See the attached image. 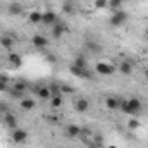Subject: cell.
I'll list each match as a JSON object with an SVG mask.
<instances>
[{
  "label": "cell",
  "instance_id": "6da1fadb",
  "mask_svg": "<svg viewBox=\"0 0 148 148\" xmlns=\"http://www.w3.org/2000/svg\"><path fill=\"white\" fill-rule=\"evenodd\" d=\"M129 19V14L126 12V10H122V9H119V10H114V14L110 16V26L114 28H119V26H122V24H126V21Z\"/></svg>",
  "mask_w": 148,
  "mask_h": 148
},
{
  "label": "cell",
  "instance_id": "7a4b0ae2",
  "mask_svg": "<svg viewBox=\"0 0 148 148\" xmlns=\"http://www.w3.org/2000/svg\"><path fill=\"white\" fill-rule=\"evenodd\" d=\"M26 140H28V131H26V129L16 127V129L12 131V141H14V143L23 145V143H26Z\"/></svg>",
  "mask_w": 148,
  "mask_h": 148
},
{
  "label": "cell",
  "instance_id": "3957f363",
  "mask_svg": "<svg viewBox=\"0 0 148 148\" xmlns=\"http://www.w3.org/2000/svg\"><path fill=\"white\" fill-rule=\"evenodd\" d=\"M95 71H97V74H102V76H112L115 73V67L110 64H105V62H98Z\"/></svg>",
  "mask_w": 148,
  "mask_h": 148
},
{
  "label": "cell",
  "instance_id": "277c9868",
  "mask_svg": "<svg viewBox=\"0 0 148 148\" xmlns=\"http://www.w3.org/2000/svg\"><path fill=\"white\" fill-rule=\"evenodd\" d=\"M41 23H43L45 26H53L55 23H59L57 14H55L53 10H47V12H43V14H41Z\"/></svg>",
  "mask_w": 148,
  "mask_h": 148
},
{
  "label": "cell",
  "instance_id": "5b68a950",
  "mask_svg": "<svg viewBox=\"0 0 148 148\" xmlns=\"http://www.w3.org/2000/svg\"><path fill=\"white\" fill-rule=\"evenodd\" d=\"M3 124H5V127H9V129H16L17 127V119H16V115L14 114H10V112H5L3 114Z\"/></svg>",
  "mask_w": 148,
  "mask_h": 148
},
{
  "label": "cell",
  "instance_id": "8992f818",
  "mask_svg": "<svg viewBox=\"0 0 148 148\" xmlns=\"http://www.w3.org/2000/svg\"><path fill=\"white\" fill-rule=\"evenodd\" d=\"M31 45L35 48H47L48 47V40L43 35H35V36L31 38Z\"/></svg>",
  "mask_w": 148,
  "mask_h": 148
},
{
  "label": "cell",
  "instance_id": "52a82bcc",
  "mask_svg": "<svg viewBox=\"0 0 148 148\" xmlns=\"http://www.w3.org/2000/svg\"><path fill=\"white\" fill-rule=\"evenodd\" d=\"M90 100L88 98H77L76 102H74V109L77 112H88V109H90Z\"/></svg>",
  "mask_w": 148,
  "mask_h": 148
},
{
  "label": "cell",
  "instance_id": "ba28073f",
  "mask_svg": "<svg viewBox=\"0 0 148 148\" xmlns=\"http://www.w3.org/2000/svg\"><path fill=\"white\" fill-rule=\"evenodd\" d=\"M36 97L40 100H50L52 98V91L48 86H38L36 88Z\"/></svg>",
  "mask_w": 148,
  "mask_h": 148
},
{
  "label": "cell",
  "instance_id": "9c48e42d",
  "mask_svg": "<svg viewBox=\"0 0 148 148\" xmlns=\"http://www.w3.org/2000/svg\"><path fill=\"white\" fill-rule=\"evenodd\" d=\"M71 73L76 76V77H91V74H90V71L86 69V67H76V66H71Z\"/></svg>",
  "mask_w": 148,
  "mask_h": 148
},
{
  "label": "cell",
  "instance_id": "30bf717a",
  "mask_svg": "<svg viewBox=\"0 0 148 148\" xmlns=\"http://www.w3.org/2000/svg\"><path fill=\"white\" fill-rule=\"evenodd\" d=\"M64 33H66V26H64L62 23H55V24H53V28H52V38L59 40Z\"/></svg>",
  "mask_w": 148,
  "mask_h": 148
},
{
  "label": "cell",
  "instance_id": "8fae6325",
  "mask_svg": "<svg viewBox=\"0 0 148 148\" xmlns=\"http://www.w3.org/2000/svg\"><path fill=\"white\" fill-rule=\"evenodd\" d=\"M119 73L122 74V76H131V74H133V66H131V62H129V60H122V62L119 64Z\"/></svg>",
  "mask_w": 148,
  "mask_h": 148
},
{
  "label": "cell",
  "instance_id": "7c38bea8",
  "mask_svg": "<svg viewBox=\"0 0 148 148\" xmlns=\"http://www.w3.org/2000/svg\"><path fill=\"white\" fill-rule=\"evenodd\" d=\"M105 107L110 109V110H117V109L121 107V100L115 98V97H107V98H105Z\"/></svg>",
  "mask_w": 148,
  "mask_h": 148
},
{
  "label": "cell",
  "instance_id": "4fadbf2b",
  "mask_svg": "<svg viewBox=\"0 0 148 148\" xmlns=\"http://www.w3.org/2000/svg\"><path fill=\"white\" fill-rule=\"evenodd\" d=\"M66 134L69 138H76V136L81 134V127L77 124H69V126H66Z\"/></svg>",
  "mask_w": 148,
  "mask_h": 148
},
{
  "label": "cell",
  "instance_id": "5bb4252c",
  "mask_svg": "<svg viewBox=\"0 0 148 148\" xmlns=\"http://www.w3.org/2000/svg\"><path fill=\"white\" fill-rule=\"evenodd\" d=\"M26 83H23V81H17V83H14V86H12V95H16V97H21L24 91H26Z\"/></svg>",
  "mask_w": 148,
  "mask_h": 148
},
{
  "label": "cell",
  "instance_id": "9a60e30c",
  "mask_svg": "<svg viewBox=\"0 0 148 148\" xmlns=\"http://www.w3.org/2000/svg\"><path fill=\"white\" fill-rule=\"evenodd\" d=\"M19 105H21L23 110H33V109L36 107V102H35L33 98H23V100L19 102Z\"/></svg>",
  "mask_w": 148,
  "mask_h": 148
},
{
  "label": "cell",
  "instance_id": "2e32d148",
  "mask_svg": "<svg viewBox=\"0 0 148 148\" xmlns=\"http://www.w3.org/2000/svg\"><path fill=\"white\" fill-rule=\"evenodd\" d=\"M127 103H129V107L133 109L134 114H138V112L143 109V103H141V100H140V98H129V100H127Z\"/></svg>",
  "mask_w": 148,
  "mask_h": 148
},
{
  "label": "cell",
  "instance_id": "e0dca14e",
  "mask_svg": "<svg viewBox=\"0 0 148 148\" xmlns=\"http://www.w3.org/2000/svg\"><path fill=\"white\" fill-rule=\"evenodd\" d=\"M62 103H64V97H62V93H60V95H52V98H50V105H52L53 109H60Z\"/></svg>",
  "mask_w": 148,
  "mask_h": 148
},
{
  "label": "cell",
  "instance_id": "ac0fdd59",
  "mask_svg": "<svg viewBox=\"0 0 148 148\" xmlns=\"http://www.w3.org/2000/svg\"><path fill=\"white\" fill-rule=\"evenodd\" d=\"M7 60H9V62H10L12 66H16V67H19V66L23 64V57H21L19 53H9Z\"/></svg>",
  "mask_w": 148,
  "mask_h": 148
},
{
  "label": "cell",
  "instance_id": "d6986e66",
  "mask_svg": "<svg viewBox=\"0 0 148 148\" xmlns=\"http://www.w3.org/2000/svg\"><path fill=\"white\" fill-rule=\"evenodd\" d=\"M0 45L3 48H12L14 47V38L10 36V35H3V36L0 38Z\"/></svg>",
  "mask_w": 148,
  "mask_h": 148
},
{
  "label": "cell",
  "instance_id": "ffe728a7",
  "mask_svg": "<svg viewBox=\"0 0 148 148\" xmlns=\"http://www.w3.org/2000/svg\"><path fill=\"white\" fill-rule=\"evenodd\" d=\"M28 21H29V24H40V23H41V12L33 10V12L28 16Z\"/></svg>",
  "mask_w": 148,
  "mask_h": 148
},
{
  "label": "cell",
  "instance_id": "44dd1931",
  "mask_svg": "<svg viewBox=\"0 0 148 148\" xmlns=\"http://www.w3.org/2000/svg\"><path fill=\"white\" fill-rule=\"evenodd\" d=\"M21 12H23V7H21L19 3H16V2H14V3H10V5H9V14H10V16H19Z\"/></svg>",
  "mask_w": 148,
  "mask_h": 148
},
{
  "label": "cell",
  "instance_id": "7402d4cb",
  "mask_svg": "<svg viewBox=\"0 0 148 148\" xmlns=\"http://www.w3.org/2000/svg\"><path fill=\"white\" fill-rule=\"evenodd\" d=\"M119 109L124 112V114H127V115H134V112H133V109L129 107L127 100H121V107H119Z\"/></svg>",
  "mask_w": 148,
  "mask_h": 148
},
{
  "label": "cell",
  "instance_id": "603a6c76",
  "mask_svg": "<svg viewBox=\"0 0 148 148\" xmlns=\"http://www.w3.org/2000/svg\"><path fill=\"white\" fill-rule=\"evenodd\" d=\"M127 127H129L131 131H136V129L141 127V122H140L138 119H129V121H127Z\"/></svg>",
  "mask_w": 148,
  "mask_h": 148
},
{
  "label": "cell",
  "instance_id": "cb8c5ba5",
  "mask_svg": "<svg viewBox=\"0 0 148 148\" xmlns=\"http://www.w3.org/2000/svg\"><path fill=\"white\" fill-rule=\"evenodd\" d=\"M73 66H76V67H86V59H84V55H77V57L74 59Z\"/></svg>",
  "mask_w": 148,
  "mask_h": 148
},
{
  "label": "cell",
  "instance_id": "d4e9b609",
  "mask_svg": "<svg viewBox=\"0 0 148 148\" xmlns=\"http://www.w3.org/2000/svg\"><path fill=\"white\" fill-rule=\"evenodd\" d=\"M62 12L64 14H67V16H71V14H74V7L71 2H66L64 5H62Z\"/></svg>",
  "mask_w": 148,
  "mask_h": 148
},
{
  "label": "cell",
  "instance_id": "484cf974",
  "mask_svg": "<svg viewBox=\"0 0 148 148\" xmlns=\"http://www.w3.org/2000/svg\"><path fill=\"white\" fill-rule=\"evenodd\" d=\"M122 2L124 0H109V7H110L112 10H119L122 7Z\"/></svg>",
  "mask_w": 148,
  "mask_h": 148
},
{
  "label": "cell",
  "instance_id": "4316f807",
  "mask_svg": "<svg viewBox=\"0 0 148 148\" xmlns=\"http://www.w3.org/2000/svg\"><path fill=\"white\" fill-rule=\"evenodd\" d=\"M95 7L97 9H107L109 7V0H95Z\"/></svg>",
  "mask_w": 148,
  "mask_h": 148
},
{
  "label": "cell",
  "instance_id": "83f0119b",
  "mask_svg": "<svg viewBox=\"0 0 148 148\" xmlns=\"http://www.w3.org/2000/svg\"><path fill=\"white\" fill-rule=\"evenodd\" d=\"M48 88H50V91H52L53 95H60V86H59V84L52 83V84H48Z\"/></svg>",
  "mask_w": 148,
  "mask_h": 148
},
{
  "label": "cell",
  "instance_id": "f1b7e54d",
  "mask_svg": "<svg viewBox=\"0 0 148 148\" xmlns=\"http://www.w3.org/2000/svg\"><path fill=\"white\" fill-rule=\"evenodd\" d=\"M60 93H73V88L67 84H60Z\"/></svg>",
  "mask_w": 148,
  "mask_h": 148
},
{
  "label": "cell",
  "instance_id": "f546056e",
  "mask_svg": "<svg viewBox=\"0 0 148 148\" xmlns=\"http://www.w3.org/2000/svg\"><path fill=\"white\" fill-rule=\"evenodd\" d=\"M81 134H86V136H91L93 133H91V129H90V127H81Z\"/></svg>",
  "mask_w": 148,
  "mask_h": 148
},
{
  "label": "cell",
  "instance_id": "4dcf8cb0",
  "mask_svg": "<svg viewBox=\"0 0 148 148\" xmlns=\"http://www.w3.org/2000/svg\"><path fill=\"white\" fill-rule=\"evenodd\" d=\"M7 90H9L7 83H5V81H0V91H7Z\"/></svg>",
  "mask_w": 148,
  "mask_h": 148
},
{
  "label": "cell",
  "instance_id": "1f68e13d",
  "mask_svg": "<svg viewBox=\"0 0 148 148\" xmlns=\"http://www.w3.org/2000/svg\"><path fill=\"white\" fill-rule=\"evenodd\" d=\"M47 60H48L50 64H53V62H55V57H53V55H47Z\"/></svg>",
  "mask_w": 148,
  "mask_h": 148
},
{
  "label": "cell",
  "instance_id": "d6a6232c",
  "mask_svg": "<svg viewBox=\"0 0 148 148\" xmlns=\"http://www.w3.org/2000/svg\"><path fill=\"white\" fill-rule=\"evenodd\" d=\"M0 81H5L7 83V76H0Z\"/></svg>",
  "mask_w": 148,
  "mask_h": 148
},
{
  "label": "cell",
  "instance_id": "836d02e7",
  "mask_svg": "<svg viewBox=\"0 0 148 148\" xmlns=\"http://www.w3.org/2000/svg\"><path fill=\"white\" fill-rule=\"evenodd\" d=\"M145 77H147V79H148V69H147V71H145Z\"/></svg>",
  "mask_w": 148,
  "mask_h": 148
},
{
  "label": "cell",
  "instance_id": "e575fe53",
  "mask_svg": "<svg viewBox=\"0 0 148 148\" xmlns=\"http://www.w3.org/2000/svg\"><path fill=\"white\" fill-rule=\"evenodd\" d=\"M107 148H117V147H115V145H109Z\"/></svg>",
  "mask_w": 148,
  "mask_h": 148
},
{
  "label": "cell",
  "instance_id": "d590c367",
  "mask_svg": "<svg viewBox=\"0 0 148 148\" xmlns=\"http://www.w3.org/2000/svg\"><path fill=\"white\" fill-rule=\"evenodd\" d=\"M145 35H147V38H148V28H147V29H145Z\"/></svg>",
  "mask_w": 148,
  "mask_h": 148
}]
</instances>
